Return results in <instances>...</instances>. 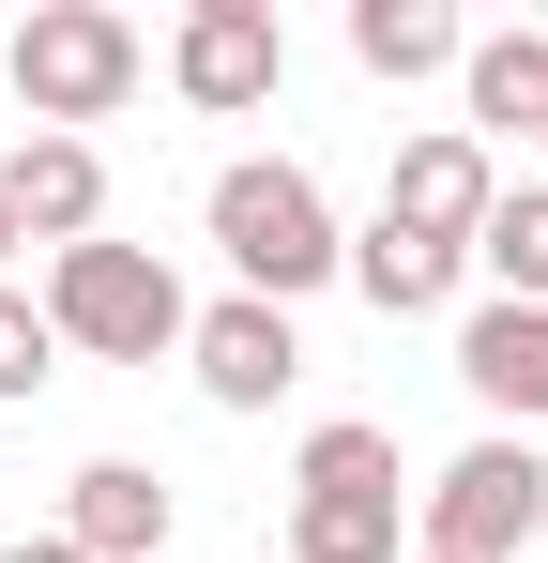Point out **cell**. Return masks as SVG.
<instances>
[{
  "mask_svg": "<svg viewBox=\"0 0 548 563\" xmlns=\"http://www.w3.org/2000/svg\"><path fill=\"white\" fill-rule=\"evenodd\" d=\"M62 533H77L91 563H168V472L153 457H91L77 487H62Z\"/></svg>",
  "mask_w": 548,
  "mask_h": 563,
  "instance_id": "obj_11",
  "label": "cell"
},
{
  "mask_svg": "<svg viewBox=\"0 0 548 563\" xmlns=\"http://www.w3.org/2000/svg\"><path fill=\"white\" fill-rule=\"evenodd\" d=\"M457 380L503 411V442H534L548 427V305H503V289H487V305L457 320Z\"/></svg>",
  "mask_w": 548,
  "mask_h": 563,
  "instance_id": "obj_10",
  "label": "cell"
},
{
  "mask_svg": "<svg viewBox=\"0 0 548 563\" xmlns=\"http://www.w3.org/2000/svg\"><path fill=\"white\" fill-rule=\"evenodd\" d=\"M183 366H198V396L213 411H274L289 380H305V335H289V305H198V335H183Z\"/></svg>",
  "mask_w": 548,
  "mask_h": 563,
  "instance_id": "obj_7",
  "label": "cell"
},
{
  "mask_svg": "<svg viewBox=\"0 0 548 563\" xmlns=\"http://www.w3.org/2000/svg\"><path fill=\"white\" fill-rule=\"evenodd\" d=\"M472 275L503 289V305H548V184H503V198H487V229H472Z\"/></svg>",
  "mask_w": 548,
  "mask_h": 563,
  "instance_id": "obj_15",
  "label": "cell"
},
{
  "mask_svg": "<svg viewBox=\"0 0 548 563\" xmlns=\"http://www.w3.org/2000/svg\"><path fill=\"white\" fill-rule=\"evenodd\" d=\"M412 563H427V549H412Z\"/></svg>",
  "mask_w": 548,
  "mask_h": 563,
  "instance_id": "obj_19",
  "label": "cell"
},
{
  "mask_svg": "<svg viewBox=\"0 0 548 563\" xmlns=\"http://www.w3.org/2000/svg\"><path fill=\"white\" fill-rule=\"evenodd\" d=\"M289 563H412L396 427H365V411H320L305 427V457H289Z\"/></svg>",
  "mask_w": 548,
  "mask_h": 563,
  "instance_id": "obj_3",
  "label": "cell"
},
{
  "mask_svg": "<svg viewBox=\"0 0 548 563\" xmlns=\"http://www.w3.org/2000/svg\"><path fill=\"white\" fill-rule=\"evenodd\" d=\"M351 62L365 77H457L472 31H457V0H351Z\"/></svg>",
  "mask_w": 548,
  "mask_h": 563,
  "instance_id": "obj_14",
  "label": "cell"
},
{
  "mask_svg": "<svg viewBox=\"0 0 548 563\" xmlns=\"http://www.w3.org/2000/svg\"><path fill=\"white\" fill-rule=\"evenodd\" d=\"M457 92H472V137H548V31H472Z\"/></svg>",
  "mask_w": 548,
  "mask_h": 563,
  "instance_id": "obj_13",
  "label": "cell"
},
{
  "mask_svg": "<svg viewBox=\"0 0 548 563\" xmlns=\"http://www.w3.org/2000/svg\"><path fill=\"white\" fill-rule=\"evenodd\" d=\"M46 335L62 351H91V366H168L183 335H198V305H183V275L153 260V244H62L46 260Z\"/></svg>",
  "mask_w": 548,
  "mask_h": 563,
  "instance_id": "obj_4",
  "label": "cell"
},
{
  "mask_svg": "<svg viewBox=\"0 0 548 563\" xmlns=\"http://www.w3.org/2000/svg\"><path fill=\"white\" fill-rule=\"evenodd\" d=\"M62 380V335H46V289H0V411Z\"/></svg>",
  "mask_w": 548,
  "mask_h": 563,
  "instance_id": "obj_16",
  "label": "cell"
},
{
  "mask_svg": "<svg viewBox=\"0 0 548 563\" xmlns=\"http://www.w3.org/2000/svg\"><path fill=\"white\" fill-rule=\"evenodd\" d=\"M0 563H91V549H77V533H62V518H46V533H15V549H0Z\"/></svg>",
  "mask_w": 548,
  "mask_h": 563,
  "instance_id": "obj_17",
  "label": "cell"
},
{
  "mask_svg": "<svg viewBox=\"0 0 548 563\" xmlns=\"http://www.w3.org/2000/svg\"><path fill=\"white\" fill-rule=\"evenodd\" d=\"M198 229H213V260H229V289H244V305H305V289L351 275L336 198H320V168H289V153H229V168H213V198H198Z\"/></svg>",
  "mask_w": 548,
  "mask_h": 563,
  "instance_id": "obj_1",
  "label": "cell"
},
{
  "mask_svg": "<svg viewBox=\"0 0 548 563\" xmlns=\"http://www.w3.org/2000/svg\"><path fill=\"white\" fill-rule=\"evenodd\" d=\"M0 213H15V244H46V260L91 244V229H107V153H91V137H31V122H15V153H0Z\"/></svg>",
  "mask_w": 548,
  "mask_h": 563,
  "instance_id": "obj_8",
  "label": "cell"
},
{
  "mask_svg": "<svg viewBox=\"0 0 548 563\" xmlns=\"http://www.w3.org/2000/svg\"><path fill=\"white\" fill-rule=\"evenodd\" d=\"M487 198H503V168H487V137H472V122H427V137L396 153V184H381V213H396V229H427V244H472V229H487Z\"/></svg>",
  "mask_w": 548,
  "mask_h": 563,
  "instance_id": "obj_9",
  "label": "cell"
},
{
  "mask_svg": "<svg viewBox=\"0 0 548 563\" xmlns=\"http://www.w3.org/2000/svg\"><path fill=\"white\" fill-rule=\"evenodd\" d=\"M534 533H548V457L503 442V427L412 487V549H427V563H518Z\"/></svg>",
  "mask_w": 548,
  "mask_h": 563,
  "instance_id": "obj_5",
  "label": "cell"
},
{
  "mask_svg": "<svg viewBox=\"0 0 548 563\" xmlns=\"http://www.w3.org/2000/svg\"><path fill=\"white\" fill-rule=\"evenodd\" d=\"M153 77V31L122 0H31L0 31V92L31 107V137H77V122H122Z\"/></svg>",
  "mask_w": 548,
  "mask_h": 563,
  "instance_id": "obj_2",
  "label": "cell"
},
{
  "mask_svg": "<svg viewBox=\"0 0 548 563\" xmlns=\"http://www.w3.org/2000/svg\"><path fill=\"white\" fill-rule=\"evenodd\" d=\"M457 275H472V244H427V229H396V213H365V229H351V289L381 305V320H442Z\"/></svg>",
  "mask_w": 548,
  "mask_h": 563,
  "instance_id": "obj_12",
  "label": "cell"
},
{
  "mask_svg": "<svg viewBox=\"0 0 548 563\" xmlns=\"http://www.w3.org/2000/svg\"><path fill=\"white\" fill-rule=\"evenodd\" d=\"M168 92L198 122H244V107L289 92V31H274V0H183L168 31Z\"/></svg>",
  "mask_w": 548,
  "mask_h": 563,
  "instance_id": "obj_6",
  "label": "cell"
},
{
  "mask_svg": "<svg viewBox=\"0 0 548 563\" xmlns=\"http://www.w3.org/2000/svg\"><path fill=\"white\" fill-rule=\"evenodd\" d=\"M0 289H15V213H0Z\"/></svg>",
  "mask_w": 548,
  "mask_h": 563,
  "instance_id": "obj_18",
  "label": "cell"
}]
</instances>
